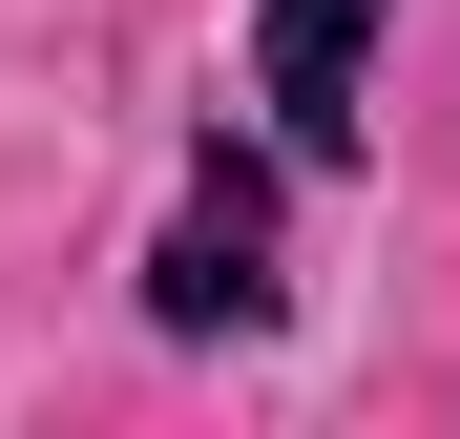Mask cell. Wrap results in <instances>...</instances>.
<instances>
[{
    "mask_svg": "<svg viewBox=\"0 0 460 439\" xmlns=\"http://www.w3.org/2000/svg\"><path fill=\"white\" fill-rule=\"evenodd\" d=\"M168 335H230V314H272V168H230L209 146V189H189V231H168Z\"/></svg>",
    "mask_w": 460,
    "mask_h": 439,
    "instance_id": "obj_2",
    "label": "cell"
},
{
    "mask_svg": "<svg viewBox=\"0 0 460 439\" xmlns=\"http://www.w3.org/2000/svg\"><path fill=\"white\" fill-rule=\"evenodd\" d=\"M376 22L398 0H252V105H272V146H356V63H376Z\"/></svg>",
    "mask_w": 460,
    "mask_h": 439,
    "instance_id": "obj_1",
    "label": "cell"
}]
</instances>
